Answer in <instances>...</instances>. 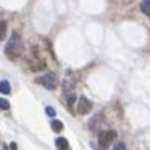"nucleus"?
Segmentation results:
<instances>
[{"instance_id": "obj_1", "label": "nucleus", "mask_w": 150, "mask_h": 150, "mask_svg": "<svg viewBox=\"0 0 150 150\" xmlns=\"http://www.w3.org/2000/svg\"><path fill=\"white\" fill-rule=\"evenodd\" d=\"M22 53H23V41L18 33H13V35L10 36L7 46H5V54L8 58H12V59H15Z\"/></svg>"}, {"instance_id": "obj_14", "label": "nucleus", "mask_w": 150, "mask_h": 150, "mask_svg": "<svg viewBox=\"0 0 150 150\" xmlns=\"http://www.w3.org/2000/svg\"><path fill=\"white\" fill-rule=\"evenodd\" d=\"M5 33H7V25L5 23H0V40L5 38Z\"/></svg>"}, {"instance_id": "obj_3", "label": "nucleus", "mask_w": 150, "mask_h": 150, "mask_svg": "<svg viewBox=\"0 0 150 150\" xmlns=\"http://www.w3.org/2000/svg\"><path fill=\"white\" fill-rule=\"evenodd\" d=\"M114 139H115V130H101V132H99V137H97L101 147H107Z\"/></svg>"}, {"instance_id": "obj_12", "label": "nucleus", "mask_w": 150, "mask_h": 150, "mask_svg": "<svg viewBox=\"0 0 150 150\" xmlns=\"http://www.w3.org/2000/svg\"><path fill=\"white\" fill-rule=\"evenodd\" d=\"M63 86H64V91H73V86H74V83H73V81H68V78H66V81H64V84H63Z\"/></svg>"}, {"instance_id": "obj_7", "label": "nucleus", "mask_w": 150, "mask_h": 150, "mask_svg": "<svg viewBox=\"0 0 150 150\" xmlns=\"http://www.w3.org/2000/svg\"><path fill=\"white\" fill-rule=\"evenodd\" d=\"M54 144H56V147H58L59 150L69 149V144H68V140H66V139H63V137H59V139H56V142H54Z\"/></svg>"}, {"instance_id": "obj_2", "label": "nucleus", "mask_w": 150, "mask_h": 150, "mask_svg": "<svg viewBox=\"0 0 150 150\" xmlns=\"http://www.w3.org/2000/svg\"><path fill=\"white\" fill-rule=\"evenodd\" d=\"M40 83H41V86H45L48 91H53L58 86V76L54 74V73H48L46 76H43L40 79Z\"/></svg>"}, {"instance_id": "obj_4", "label": "nucleus", "mask_w": 150, "mask_h": 150, "mask_svg": "<svg viewBox=\"0 0 150 150\" xmlns=\"http://www.w3.org/2000/svg\"><path fill=\"white\" fill-rule=\"evenodd\" d=\"M91 109H93V104H91V101H89L88 97H78V110H79V114H88V112H91Z\"/></svg>"}, {"instance_id": "obj_6", "label": "nucleus", "mask_w": 150, "mask_h": 150, "mask_svg": "<svg viewBox=\"0 0 150 150\" xmlns=\"http://www.w3.org/2000/svg\"><path fill=\"white\" fill-rule=\"evenodd\" d=\"M0 93L2 94H10L12 93V89H10V83L8 81H0Z\"/></svg>"}, {"instance_id": "obj_11", "label": "nucleus", "mask_w": 150, "mask_h": 150, "mask_svg": "<svg viewBox=\"0 0 150 150\" xmlns=\"http://www.w3.org/2000/svg\"><path fill=\"white\" fill-rule=\"evenodd\" d=\"M101 117H102V115L99 114V115H96V119L89 120V127H91V129H96V127H97V124H99V120H101Z\"/></svg>"}, {"instance_id": "obj_8", "label": "nucleus", "mask_w": 150, "mask_h": 150, "mask_svg": "<svg viewBox=\"0 0 150 150\" xmlns=\"http://www.w3.org/2000/svg\"><path fill=\"white\" fill-rule=\"evenodd\" d=\"M51 129H53L54 132H61V130H63V122L53 119V120H51Z\"/></svg>"}, {"instance_id": "obj_9", "label": "nucleus", "mask_w": 150, "mask_h": 150, "mask_svg": "<svg viewBox=\"0 0 150 150\" xmlns=\"http://www.w3.org/2000/svg\"><path fill=\"white\" fill-rule=\"evenodd\" d=\"M140 8L145 15H150V0H144L140 4Z\"/></svg>"}, {"instance_id": "obj_15", "label": "nucleus", "mask_w": 150, "mask_h": 150, "mask_svg": "<svg viewBox=\"0 0 150 150\" xmlns=\"http://www.w3.org/2000/svg\"><path fill=\"white\" fill-rule=\"evenodd\" d=\"M46 114L51 115V117H54V115H56V110H54L53 107H46Z\"/></svg>"}, {"instance_id": "obj_16", "label": "nucleus", "mask_w": 150, "mask_h": 150, "mask_svg": "<svg viewBox=\"0 0 150 150\" xmlns=\"http://www.w3.org/2000/svg\"><path fill=\"white\" fill-rule=\"evenodd\" d=\"M114 149L115 150H124V149H125V145H124V144H122V142H119V144H115V145H114Z\"/></svg>"}, {"instance_id": "obj_5", "label": "nucleus", "mask_w": 150, "mask_h": 150, "mask_svg": "<svg viewBox=\"0 0 150 150\" xmlns=\"http://www.w3.org/2000/svg\"><path fill=\"white\" fill-rule=\"evenodd\" d=\"M28 66H30L31 71H40V69H43L46 64H45V61L41 59V58H36V59H30Z\"/></svg>"}, {"instance_id": "obj_10", "label": "nucleus", "mask_w": 150, "mask_h": 150, "mask_svg": "<svg viewBox=\"0 0 150 150\" xmlns=\"http://www.w3.org/2000/svg\"><path fill=\"white\" fill-rule=\"evenodd\" d=\"M76 99H78V97H76V94L73 93V91H69V94H68V96H66L68 106H73V104H74V102H76Z\"/></svg>"}, {"instance_id": "obj_13", "label": "nucleus", "mask_w": 150, "mask_h": 150, "mask_svg": "<svg viewBox=\"0 0 150 150\" xmlns=\"http://www.w3.org/2000/svg\"><path fill=\"white\" fill-rule=\"evenodd\" d=\"M10 107V102L7 101V99H2L0 97V109H4V110H7Z\"/></svg>"}]
</instances>
